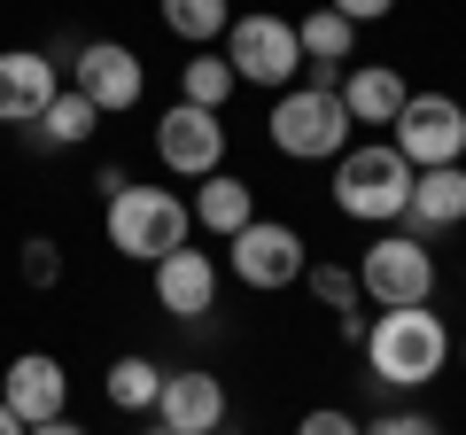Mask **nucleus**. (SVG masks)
Segmentation results:
<instances>
[{
	"label": "nucleus",
	"mask_w": 466,
	"mask_h": 435,
	"mask_svg": "<svg viewBox=\"0 0 466 435\" xmlns=\"http://www.w3.org/2000/svg\"><path fill=\"white\" fill-rule=\"evenodd\" d=\"M443 358H451V327L428 311V303H412V311H381L366 327V366H373V381H389V389L435 381Z\"/></svg>",
	"instance_id": "1"
},
{
	"label": "nucleus",
	"mask_w": 466,
	"mask_h": 435,
	"mask_svg": "<svg viewBox=\"0 0 466 435\" xmlns=\"http://www.w3.org/2000/svg\"><path fill=\"white\" fill-rule=\"evenodd\" d=\"M187 202L171 195V187H116L109 195V249L133 257V265H164L171 249H187Z\"/></svg>",
	"instance_id": "2"
},
{
	"label": "nucleus",
	"mask_w": 466,
	"mask_h": 435,
	"mask_svg": "<svg viewBox=\"0 0 466 435\" xmlns=\"http://www.w3.org/2000/svg\"><path fill=\"white\" fill-rule=\"evenodd\" d=\"M272 148L296 156V164H327V156L350 148V109L334 86H288L280 101H272V117H265Z\"/></svg>",
	"instance_id": "3"
},
{
	"label": "nucleus",
	"mask_w": 466,
	"mask_h": 435,
	"mask_svg": "<svg viewBox=\"0 0 466 435\" xmlns=\"http://www.w3.org/2000/svg\"><path fill=\"white\" fill-rule=\"evenodd\" d=\"M334 202H342L350 218H366V226H389V218H404V202H412V164H404L389 140L342 148L334 156Z\"/></svg>",
	"instance_id": "4"
},
{
	"label": "nucleus",
	"mask_w": 466,
	"mask_h": 435,
	"mask_svg": "<svg viewBox=\"0 0 466 435\" xmlns=\"http://www.w3.org/2000/svg\"><path fill=\"white\" fill-rule=\"evenodd\" d=\"M358 296L373 311H412V303L435 296V257L420 234H381L366 257H358Z\"/></svg>",
	"instance_id": "5"
},
{
	"label": "nucleus",
	"mask_w": 466,
	"mask_h": 435,
	"mask_svg": "<svg viewBox=\"0 0 466 435\" xmlns=\"http://www.w3.org/2000/svg\"><path fill=\"white\" fill-rule=\"evenodd\" d=\"M389 148H397L412 171L459 164V156H466V101H451V94H412V101H404V117L389 125Z\"/></svg>",
	"instance_id": "6"
},
{
	"label": "nucleus",
	"mask_w": 466,
	"mask_h": 435,
	"mask_svg": "<svg viewBox=\"0 0 466 435\" xmlns=\"http://www.w3.org/2000/svg\"><path fill=\"white\" fill-rule=\"evenodd\" d=\"M226 63H233V78H249V86H288L303 70L296 24L288 16H233L226 24Z\"/></svg>",
	"instance_id": "7"
},
{
	"label": "nucleus",
	"mask_w": 466,
	"mask_h": 435,
	"mask_svg": "<svg viewBox=\"0 0 466 435\" xmlns=\"http://www.w3.org/2000/svg\"><path fill=\"white\" fill-rule=\"evenodd\" d=\"M156 156H164V171H179V179L226 171V117H218V109H195V101L164 109V117H156Z\"/></svg>",
	"instance_id": "8"
},
{
	"label": "nucleus",
	"mask_w": 466,
	"mask_h": 435,
	"mask_svg": "<svg viewBox=\"0 0 466 435\" xmlns=\"http://www.w3.org/2000/svg\"><path fill=\"white\" fill-rule=\"evenodd\" d=\"M303 272H311V257H303L296 226H280V218H249V226L233 234V280H249V288H296Z\"/></svg>",
	"instance_id": "9"
},
{
	"label": "nucleus",
	"mask_w": 466,
	"mask_h": 435,
	"mask_svg": "<svg viewBox=\"0 0 466 435\" xmlns=\"http://www.w3.org/2000/svg\"><path fill=\"white\" fill-rule=\"evenodd\" d=\"M78 94L94 101L101 117L140 109V94H148V63H140L133 47H116V39H86V47H78Z\"/></svg>",
	"instance_id": "10"
},
{
	"label": "nucleus",
	"mask_w": 466,
	"mask_h": 435,
	"mask_svg": "<svg viewBox=\"0 0 466 435\" xmlns=\"http://www.w3.org/2000/svg\"><path fill=\"white\" fill-rule=\"evenodd\" d=\"M156 428L171 435H218L226 428V381L218 373H164V389H156Z\"/></svg>",
	"instance_id": "11"
},
{
	"label": "nucleus",
	"mask_w": 466,
	"mask_h": 435,
	"mask_svg": "<svg viewBox=\"0 0 466 435\" xmlns=\"http://www.w3.org/2000/svg\"><path fill=\"white\" fill-rule=\"evenodd\" d=\"M63 397H70V373L55 366L47 350H24L16 366H0V404H8L24 428H39V420H63Z\"/></svg>",
	"instance_id": "12"
},
{
	"label": "nucleus",
	"mask_w": 466,
	"mask_h": 435,
	"mask_svg": "<svg viewBox=\"0 0 466 435\" xmlns=\"http://www.w3.org/2000/svg\"><path fill=\"white\" fill-rule=\"evenodd\" d=\"M55 94H63V78H55L47 55H32V47L0 55V125H39Z\"/></svg>",
	"instance_id": "13"
},
{
	"label": "nucleus",
	"mask_w": 466,
	"mask_h": 435,
	"mask_svg": "<svg viewBox=\"0 0 466 435\" xmlns=\"http://www.w3.org/2000/svg\"><path fill=\"white\" fill-rule=\"evenodd\" d=\"M156 303H164L171 319H202L218 303V265L210 249H171L164 265H156Z\"/></svg>",
	"instance_id": "14"
},
{
	"label": "nucleus",
	"mask_w": 466,
	"mask_h": 435,
	"mask_svg": "<svg viewBox=\"0 0 466 435\" xmlns=\"http://www.w3.org/2000/svg\"><path fill=\"white\" fill-rule=\"evenodd\" d=\"M342 109H350V125H397L404 117V101H412V86L397 78V63H358L342 86Z\"/></svg>",
	"instance_id": "15"
},
{
	"label": "nucleus",
	"mask_w": 466,
	"mask_h": 435,
	"mask_svg": "<svg viewBox=\"0 0 466 435\" xmlns=\"http://www.w3.org/2000/svg\"><path fill=\"white\" fill-rule=\"evenodd\" d=\"M404 218H412L420 234H435V226H459V218H466V164L412 171V202H404Z\"/></svg>",
	"instance_id": "16"
},
{
	"label": "nucleus",
	"mask_w": 466,
	"mask_h": 435,
	"mask_svg": "<svg viewBox=\"0 0 466 435\" xmlns=\"http://www.w3.org/2000/svg\"><path fill=\"white\" fill-rule=\"evenodd\" d=\"M187 218H202V234H241L257 218V195L249 179H233V171H210V179H195V202H187Z\"/></svg>",
	"instance_id": "17"
},
{
	"label": "nucleus",
	"mask_w": 466,
	"mask_h": 435,
	"mask_svg": "<svg viewBox=\"0 0 466 435\" xmlns=\"http://www.w3.org/2000/svg\"><path fill=\"white\" fill-rule=\"evenodd\" d=\"M296 47H303V70H319V86H327V70H334V63H350V47H358V24L334 16L327 0H319L311 16L296 24Z\"/></svg>",
	"instance_id": "18"
},
{
	"label": "nucleus",
	"mask_w": 466,
	"mask_h": 435,
	"mask_svg": "<svg viewBox=\"0 0 466 435\" xmlns=\"http://www.w3.org/2000/svg\"><path fill=\"white\" fill-rule=\"evenodd\" d=\"M233 8L226 0H164V32L187 39V47H210V39H226Z\"/></svg>",
	"instance_id": "19"
},
{
	"label": "nucleus",
	"mask_w": 466,
	"mask_h": 435,
	"mask_svg": "<svg viewBox=\"0 0 466 435\" xmlns=\"http://www.w3.org/2000/svg\"><path fill=\"white\" fill-rule=\"evenodd\" d=\"M101 389H109V404H116V412H156V389H164V366H156V358H116Z\"/></svg>",
	"instance_id": "20"
},
{
	"label": "nucleus",
	"mask_w": 466,
	"mask_h": 435,
	"mask_svg": "<svg viewBox=\"0 0 466 435\" xmlns=\"http://www.w3.org/2000/svg\"><path fill=\"white\" fill-rule=\"evenodd\" d=\"M233 63L226 55H210V47H195V63L179 70V101H195V109H226V94H233Z\"/></svg>",
	"instance_id": "21"
},
{
	"label": "nucleus",
	"mask_w": 466,
	"mask_h": 435,
	"mask_svg": "<svg viewBox=\"0 0 466 435\" xmlns=\"http://www.w3.org/2000/svg\"><path fill=\"white\" fill-rule=\"evenodd\" d=\"M94 125H101V109H94V101L78 94V86H63V94L47 101V117H39V133H47L55 148H70V140H86Z\"/></svg>",
	"instance_id": "22"
},
{
	"label": "nucleus",
	"mask_w": 466,
	"mask_h": 435,
	"mask_svg": "<svg viewBox=\"0 0 466 435\" xmlns=\"http://www.w3.org/2000/svg\"><path fill=\"white\" fill-rule=\"evenodd\" d=\"M311 280V296L327 303V311H358V272L350 265H319V272H303Z\"/></svg>",
	"instance_id": "23"
},
{
	"label": "nucleus",
	"mask_w": 466,
	"mask_h": 435,
	"mask_svg": "<svg viewBox=\"0 0 466 435\" xmlns=\"http://www.w3.org/2000/svg\"><path fill=\"white\" fill-rule=\"evenodd\" d=\"M24 280H32V288H55V280H63V257H55V241H24Z\"/></svg>",
	"instance_id": "24"
},
{
	"label": "nucleus",
	"mask_w": 466,
	"mask_h": 435,
	"mask_svg": "<svg viewBox=\"0 0 466 435\" xmlns=\"http://www.w3.org/2000/svg\"><path fill=\"white\" fill-rule=\"evenodd\" d=\"M296 435H366V428H358L350 412H334V404H319V412H303V420H296Z\"/></svg>",
	"instance_id": "25"
},
{
	"label": "nucleus",
	"mask_w": 466,
	"mask_h": 435,
	"mask_svg": "<svg viewBox=\"0 0 466 435\" xmlns=\"http://www.w3.org/2000/svg\"><path fill=\"white\" fill-rule=\"evenodd\" d=\"M366 435H443V428H435L428 412H389V420H373Z\"/></svg>",
	"instance_id": "26"
},
{
	"label": "nucleus",
	"mask_w": 466,
	"mask_h": 435,
	"mask_svg": "<svg viewBox=\"0 0 466 435\" xmlns=\"http://www.w3.org/2000/svg\"><path fill=\"white\" fill-rule=\"evenodd\" d=\"M334 16H350V24H373V16H389V8H397V0H327Z\"/></svg>",
	"instance_id": "27"
},
{
	"label": "nucleus",
	"mask_w": 466,
	"mask_h": 435,
	"mask_svg": "<svg viewBox=\"0 0 466 435\" xmlns=\"http://www.w3.org/2000/svg\"><path fill=\"white\" fill-rule=\"evenodd\" d=\"M24 435H86L78 420H39V428H24Z\"/></svg>",
	"instance_id": "28"
},
{
	"label": "nucleus",
	"mask_w": 466,
	"mask_h": 435,
	"mask_svg": "<svg viewBox=\"0 0 466 435\" xmlns=\"http://www.w3.org/2000/svg\"><path fill=\"white\" fill-rule=\"evenodd\" d=\"M0 435H24V420H16V412H8V404H0Z\"/></svg>",
	"instance_id": "29"
},
{
	"label": "nucleus",
	"mask_w": 466,
	"mask_h": 435,
	"mask_svg": "<svg viewBox=\"0 0 466 435\" xmlns=\"http://www.w3.org/2000/svg\"><path fill=\"white\" fill-rule=\"evenodd\" d=\"M459 366H466V342H459Z\"/></svg>",
	"instance_id": "30"
},
{
	"label": "nucleus",
	"mask_w": 466,
	"mask_h": 435,
	"mask_svg": "<svg viewBox=\"0 0 466 435\" xmlns=\"http://www.w3.org/2000/svg\"><path fill=\"white\" fill-rule=\"evenodd\" d=\"M156 435H171V428H156Z\"/></svg>",
	"instance_id": "31"
}]
</instances>
